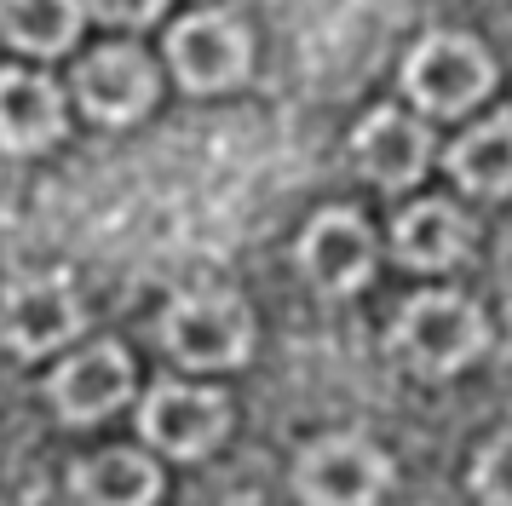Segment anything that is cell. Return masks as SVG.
<instances>
[{
	"mask_svg": "<svg viewBox=\"0 0 512 506\" xmlns=\"http://www.w3.org/2000/svg\"><path fill=\"white\" fill-rule=\"evenodd\" d=\"M75 110L98 121V127H133L156 110V92H162V75H156V58L133 41H110L87 52L70 75Z\"/></svg>",
	"mask_w": 512,
	"mask_h": 506,
	"instance_id": "cell-8",
	"label": "cell"
},
{
	"mask_svg": "<svg viewBox=\"0 0 512 506\" xmlns=\"http://www.w3.org/2000/svg\"><path fill=\"white\" fill-rule=\"evenodd\" d=\"M162 460L144 449H98L70 466L75 506H156L162 501Z\"/></svg>",
	"mask_w": 512,
	"mask_h": 506,
	"instance_id": "cell-14",
	"label": "cell"
},
{
	"mask_svg": "<svg viewBox=\"0 0 512 506\" xmlns=\"http://www.w3.org/2000/svg\"><path fill=\"white\" fill-rule=\"evenodd\" d=\"M478 248V219L449 196H420L392 219V259L403 271H455Z\"/></svg>",
	"mask_w": 512,
	"mask_h": 506,
	"instance_id": "cell-12",
	"label": "cell"
},
{
	"mask_svg": "<svg viewBox=\"0 0 512 506\" xmlns=\"http://www.w3.org/2000/svg\"><path fill=\"white\" fill-rule=\"evenodd\" d=\"M380 236L357 207H317L294 242V271L317 299H351L374 282Z\"/></svg>",
	"mask_w": 512,
	"mask_h": 506,
	"instance_id": "cell-6",
	"label": "cell"
},
{
	"mask_svg": "<svg viewBox=\"0 0 512 506\" xmlns=\"http://www.w3.org/2000/svg\"><path fill=\"white\" fill-rule=\"evenodd\" d=\"M156 340L190 374H225L254 357V317L236 294H173L156 317Z\"/></svg>",
	"mask_w": 512,
	"mask_h": 506,
	"instance_id": "cell-3",
	"label": "cell"
},
{
	"mask_svg": "<svg viewBox=\"0 0 512 506\" xmlns=\"http://www.w3.org/2000/svg\"><path fill=\"white\" fill-rule=\"evenodd\" d=\"M386 340L415 380H455L489 351V317L461 288H426L397 305Z\"/></svg>",
	"mask_w": 512,
	"mask_h": 506,
	"instance_id": "cell-1",
	"label": "cell"
},
{
	"mask_svg": "<svg viewBox=\"0 0 512 506\" xmlns=\"http://www.w3.org/2000/svg\"><path fill=\"white\" fill-rule=\"evenodd\" d=\"M167 75L190 92V98H219V92L242 87L254 75V35L236 12L202 6L167 29Z\"/></svg>",
	"mask_w": 512,
	"mask_h": 506,
	"instance_id": "cell-4",
	"label": "cell"
},
{
	"mask_svg": "<svg viewBox=\"0 0 512 506\" xmlns=\"http://www.w3.org/2000/svg\"><path fill=\"white\" fill-rule=\"evenodd\" d=\"M81 328H87V305L70 276H29L6 294V311H0V334L12 345V357H24V363L75 345Z\"/></svg>",
	"mask_w": 512,
	"mask_h": 506,
	"instance_id": "cell-11",
	"label": "cell"
},
{
	"mask_svg": "<svg viewBox=\"0 0 512 506\" xmlns=\"http://www.w3.org/2000/svg\"><path fill=\"white\" fill-rule=\"evenodd\" d=\"M472 495L478 506H512V432H495L472 455Z\"/></svg>",
	"mask_w": 512,
	"mask_h": 506,
	"instance_id": "cell-17",
	"label": "cell"
},
{
	"mask_svg": "<svg viewBox=\"0 0 512 506\" xmlns=\"http://www.w3.org/2000/svg\"><path fill=\"white\" fill-rule=\"evenodd\" d=\"M397 81H403V98L415 104V115L455 121L495 92V58H489L484 41H472L461 29H432L403 52Z\"/></svg>",
	"mask_w": 512,
	"mask_h": 506,
	"instance_id": "cell-2",
	"label": "cell"
},
{
	"mask_svg": "<svg viewBox=\"0 0 512 506\" xmlns=\"http://www.w3.org/2000/svg\"><path fill=\"white\" fill-rule=\"evenodd\" d=\"M231 432V397L202 380H156L139 397V443L167 460H202Z\"/></svg>",
	"mask_w": 512,
	"mask_h": 506,
	"instance_id": "cell-7",
	"label": "cell"
},
{
	"mask_svg": "<svg viewBox=\"0 0 512 506\" xmlns=\"http://www.w3.org/2000/svg\"><path fill=\"white\" fill-rule=\"evenodd\" d=\"M346 150H351V167L386 196H403V190H415L432 173V127H426V115H409L397 104H374L351 127Z\"/></svg>",
	"mask_w": 512,
	"mask_h": 506,
	"instance_id": "cell-9",
	"label": "cell"
},
{
	"mask_svg": "<svg viewBox=\"0 0 512 506\" xmlns=\"http://www.w3.org/2000/svg\"><path fill=\"white\" fill-rule=\"evenodd\" d=\"M443 173L472 202H507L512 196V110H495L489 121L466 127L443 150Z\"/></svg>",
	"mask_w": 512,
	"mask_h": 506,
	"instance_id": "cell-15",
	"label": "cell"
},
{
	"mask_svg": "<svg viewBox=\"0 0 512 506\" xmlns=\"http://www.w3.org/2000/svg\"><path fill=\"white\" fill-rule=\"evenodd\" d=\"M81 0H0V41L24 58H64L81 41Z\"/></svg>",
	"mask_w": 512,
	"mask_h": 506,
	"instance_id": "cell-16",
	"label": "cell"
},
{
	"mask_svg": "<svg viewBox=\"0 0 512 506\" xmlns=\"http://www.w3.org/2000/svg\"><path fill=\"white\" fill-rule=\"evenodd\" d=\"M392 478H397L392 460L363 432H328V437H311L294 455L288 489H294L300 506H380Z\"/></svg>",
	"mask_w": 512,
	"mask_h": 506,
	"instance_id": "cell-5",
	"label": "cell"
},
{
	"mask_svg": "<svg viewBox=\"0 0 512 506\" xmlns=\"http://www.w3.org/2000/svg\"><path fill=\"white\" fill-rule=\"evenodd\" d=\"M133 386H139V374H133L127 345L98 340V345H87V351L64 357V363L47 374V403L64 426L87 432L98 420H110V414L133 397Z\"/></svg>",
	"mask_w": 512,
	"mask_h": 506,
	"instance_id": "cell-10",
	"label": "cell"
},
{
	"mask_svg": "<svg viewBox=\"0 0 512 506\" xmlns=\"http://www.w3.org/2000/svg\"><path fill=\"white\" fill-rule=\"evenodd\" d=\"M87 6V18L110 23V29H144V23H156L173 6V0H81Z\"/></svg>",
	"mask_w": 512,
	"mask_h": 506,
	"instance_id": "cell-18",
	"label": "cell"
},
{
	"mask_svg": "<svg viewBox=\"0 0 512 506\" xmlns=\"http://www.w3.org/2000/svg\"><path fill=\"white\" fill-rule=\"evenodd\" d=\"M70 127L64 92L35 69H0V150L6 156H41Z\"/></svg>",
	"mask_w": 512,
	"mask_h": 506,
	"instance_id": "cell-13",
	"label": "cell"
}]
</instances>
